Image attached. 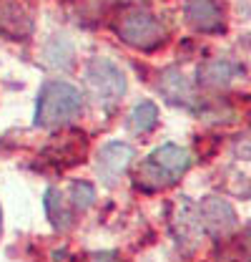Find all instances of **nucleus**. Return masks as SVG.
Here are the masks:
<instances>
[{"instance_id": "6", "label": "nucleus", "mask_w": 251, "mask_h": 262, "mask_svg": "<svg viewBox=\"0 0 251 262\" xmlns=\"http://www.w3.org/2000/svg\"><path fill=\"white\" fill-rule=\"evenodd\" d=\"M133 162V149L123 144V141H111V144H106L101 151H98V177H101V182H106V184H116L121 177H123V171L131 166Z\"/></svg>"}, {"instance_id": "15", "label": "nucleus", "mask_w": 251, "mask_h": 262, "mask_svg": "<svg viewBox=\"0 0 251 262\" xmlns=\"http://www.w3.org/2000/svg\"><path fill=\"white\" fill-rule=\"evenodd\" d=\"M88 262H121V257L116 252H95V255H91Z\"/></svg>"}, {"instance_id": "12", "label": "nucleus", "mask_w": 251, "mask_h": 262, "mask_svg": "<svg viewBox=\"0 0 251 262\" xmlns=\"http://www.w3.org/2000/svg\"><path fill=\"white\" fill-rule=\"evenodd\" d=\"M45 214L53 222V227L58 229L70 227V222H73V214L68 212V204H65V199H63L58 189H48L45 192Z\"/></svg>"}, {"instance_id": "9", "label": "nucleus", "mask_w": 251, "mask_h": 262, "mask_svg": "<svg viewBox=\"0 0 251 262\" xmlns=\"http://www.w3.org/2000/svg\"><path fill=\"white\" fill-rule=\"evenodd\" d=\"M241 73L239 66H234L231 61H206L204 66H198V83L206 86V89H229L231 81Z\"/></svg>"}, {"instance_id": "7", "label": "nucleus", "mask_w": 251, "mask_h": 262, "mask_svg": "<svg viewBox=\"0 0 251 262\" xmlns=\"http://www.w3.org/2000/svg\"><path fill=\"white\" fill-rule=\"evenodd\" d=\"M186 20L198 33L223 31V13L219 0H186Z\"/></svg>"}, {"instance_id": "8", "label": "nucleus", "mask_w": 251, "mask_h": 262, "mask_svg": "<svg viewBox=\"0 0 251 262\" xmlns=\"http://www.w3.org/2000/svg\"><path fill=\"white\" fill-rule=\"evenodd\" d=\"M158 91L161 96L166 98L168 103L173 106H191L196 96H193V89L186 81V76L176 68H166L161 76H158Z\"/></svg>"}, {"instance_id": "4", "label": "nucleus", "mask_w": 251, "mask_h": 262, "mask_svg": "<svg viewBox=\"0 0 251 262\" xmlns=\"http://www.w3.org/2000/svg\"><path fill=\"white\" fill-rule=\"evenodd\" d=\"M86 83H88L93 98L98 101V106H103V108H113L126 94V76L108 58H95L88 63Z\"/></svg>"}, {"instance_id": "2", "label": "nucleus", "mask_w": 251, "mask_h": 262, "mask_svg": "<svg viewBox=\"0 0 251 262\" xmlns=\"http://www.w3.org/2000/svg\"><path fill=\"white\" fill-rule=\"evenodd\" d=\"M83 111V98L81 91L63 83V81H51L43 86L38 96V111H35V124L43 129H58L78 119Z\"/></svg>"}, {"instance_id": "10", "label": "nucleus", "mask_w": 251, "mask_h": 262, "mask_svg": "<svg viewBox=\"0 0 251 262\" xmlns=\"http://www.w3.org/2000/svg\"><path fill=\"white\" fill-rule=\"evenodd\" d=\"M0 33L10 38H26L31 33V18L13 0L0 3Z\"/></svg>"}, {"instance_id": "5", "label": "nucleus", "mask_w": 251, "mask_h": 262, "mask_svg": "<svg viewBox=\"0 0 251 262\" xmlns=\"http://www.w3.org/2000/svg\"><path fill=\"white\" fill-rule=\"evenodd\" d=\"M196 217L201 232H209L214 237H226L229 232L236 229V212L229 202H223L219 196H206L201 199V204L196 207Z\"/></svg>"}, {"instance_id": "1", "label": "nucleus", "mask_w": 251, "mask_h": 262, "mask_svg": "<svg viewBox=\"0 0 251 262\" xmlns=\"http://www.w3.org/2000/svg\"><path fill=\"white\" fill-rule=\"evenodd\" d=\"M191 166V154L184 146L163 144L154 149L136 171V187L143 192H158L166 187H173Z\"/></svg>"}, {"instance_id": "13", "label": "nucleus", "mask_w": 251, "mask_h": 262, "mask_svg": "<svg viewBox=\"0 0 251 262\" xmlns=\"http://www.w3.org/2000/svg\"><path fill=\"white\" fill-rule=\"evenodd\" d=\"M128 121H131V129L136 131V134H148L158 121V106L154 101H141L131 111V119Z\"/></svg>"}, {"instance_id": "14", "label": "nucleus", "mask_w": 251, "mask_h": 262, "mask_svg": "<svg viewBox=\"0 0 251 262\" xmlns=\"http://www.w3.org/2000/svg\"><path fill=\"white\" fill-rule=\"evenodd\" d=\"M70 202H73V209H81V212L88 209L95 202L93 184H88V182H73V187H70Z\"/></svg>"}, {"instance_id": "11", "label": "nucleus", "mask_w": 251, "mask_h": 262, "mask_svg": "<svg viewBox=\"0 0 251 262\" xmlns=\"http://www.w3.org/2000/svg\"><path fill=\"white\" fill-rule=\"evenodd\" d=\"M86 149V139L81 134L65 136V139H56L48 149V157L56 164H78V159L83 157Z\"/></svg>"}, {"instance_id": "3", "label": "nucleus", "mask_w": 251, "mask_h": 262, "mask_svg": "<svg viewBox=\"0 0 251 262\" xmlns=\"http://www.w3.org/2000/svg\"><path fill=\"white\" fill-rule=\"evenodd\" d=\"M116 33L121 40L138 48V51H154L166 43V28L154 13L146 8H128L116 20Z\"/></svg>"}]
</instances>
